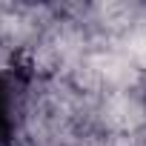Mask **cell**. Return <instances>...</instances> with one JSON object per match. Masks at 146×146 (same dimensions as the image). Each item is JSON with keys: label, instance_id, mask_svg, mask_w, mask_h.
<instances>
[{"label": "cell", "instance_id": "cell-1", "mask_svg": "<svg viewBox=\"0 0 146 146\" xmlns=\"http://www.w3.org/2000/svg\"><path fill=\"white\" fill-rule=\"evenodd\" d=\"M17 129V98L6 75H0V146H6Z\"/></svg>", "mask_w": 146, "mask_h": 146}]
</instances>
